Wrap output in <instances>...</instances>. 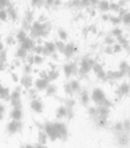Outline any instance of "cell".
<instances>
[{
	"label": "cell",
	"instance_id": "3957f363",
	"mask_svg": "<svg viewBox=\"0 0 130 148\" xmlns=\"http://www.w3.org/2000/svg\"><path fill=\"white\" fill-rule=\"evenodd\" d=\"M115 144L119 148H129L130 147V134L125 131L114 135Z\"/></svg>",
	"mask_w": 130,
	"mask_h": 148
},
{
	"label": "cell",
	"instance_id": "ffe728a7",
	"mask_svg": "<svg viewBox=\"0 0 130 148\" xmlns=\"http://www.w3.org/2000/svg\"><path fill=\"white\" fill-rule=\"evenodd\" d=\"M58 93V87L54 84H50L45 90V96L47 97H54Z\"/></svg>",
	"mask_w": 130,
	"mask_h": 148
},
{
	"label": "cell",
	"instance_id": "2e32d148",
	"mask_svg": "<svg viewBox=\"0 0 130 148\" xmlns=\"http://www.w3.org/2000/svg\"><path fill=\"white\" fill-rule=\"evenodd\" d=\"M56 118L58 121H61V120H63V119L67 118V109L62 104L56 109Z\"/></svg>",
	"mask_w": 130,
	"mask_h": 148
},
{
	"label": "cell",
	"instance_id": "7402d4cb",
	"mask_svg": "<svg viewBox=\"0 0 130 148\" xmlns=\"http://www.w3.org/2000/svg\"><path fill=\"white\" fill-rule=\"evenodd\" d=\"M75 51H76V47H75L74 45H72V43L67 45L66 47H65V49H64V53L67 58L72 57V56L75 53Z\"/></svg>",
	"mask_w": 130,
	"mask_h": 148
},
{
	"label": "cell",
	"instance_id": "d6986e66",
	"mask_svg": "<svg viewBox=\"0 0 130 148\" xmlns=\"http://www.w3.org/2000/svg\"><path fill=\"white\" fill-rule=\"evenodd\" d=\"M47 136L45 134V132L43 130H39L37 131V143L39 144H43V145H47Z\"/></svg>",
	"mask_w": 130,
	"mask_h": 148
},
{
	"label": "cell",
	"instance_id": "11a10c76",
	"mask_svg": "<svg viewBox=\"0 0 130 148\" xmlns=\"http://www.w3.org/2000/svg\"><path fill=\"white\" fill-rule=\"evenodd\" d=\"M127 76H128L129 77V78H130V66H129V69H128V71H127Z\"/></svg>",
	"mask_w": 130,
	"mask_h": 148
},
{
	"label": "cell",
	"instance_id": "e0dca14e",
	"mask_svg": "<svg viewBox=\"0 0 130 148\" xmlns=\"http://www.w3.org/2000/svg\"><path fill=\"white\" fill-rule=\"evenodd\" d=\"M110 129H111V131H112V133L114 135L123 132V131H124V130H123V122H122V121H117V122H115L114 124L111 125Z\"/></svg>",
	"mask_w": 130,
	"mask_h": 148
},
{
	"label": "cell",
	"instance_id": "603a6c76",
	"mask_svg": "<svg viewBox=\"0 0 130 148\" xmlns=\"http://www.w3.org/2000/svg\"><path fill=\"white\" fill-rule=\"evenodd\" d=\"M58 77H60V73L56 70H51V72L47 73V80L50 81V83L56 81Z\"/></svg>",
	"mask_w": 130,
	"mask_h": 148
},
{
	"label": "cell",
	"instance_id": "7dc6e473",
	"mask_svg": "<svg viewBox=\"0 0 130 148\" xmlns=\"http://www.w3.org/2000/svg\"><path fill=\"white\" fill-rule=\"evenodd\" d=\"M11 78H12V80H13L14 82H18V81H19V78H18V76L15 74V73H12V74H11Z\"/></svg>",
	"mask_w": 130,
	"mask_h": 148
},
{
	"label": "cell",
	"instance_id": "f907efd6",
	"mask_svg": "<svg viewBox=\"0 0 130 148\" xmlns=\"http://www.w3.org/2000/svg\"><path fill=\"white\" fill-rule=\"evenodd\" d=\"M113 51H114L115 53H118V51H121V47H120V45H115L114 49H113Z\"/></svg>",
	"mask_w": 130,
	"mask_h": 148
},
{
	"label": "cell",
	"instance_id": "ab89813d",
	"mask_svg": "<svg viewBox=\"0 0 130 148\" xmlns=\"http://www.w3.org/2000/svg\"><path fill=\"white\" fill-rule=\"evenodd\" d=\"M7 18V11H5L4 9L0 10V20H6Z\"/></svg>",
	"mask_w": 130,
	"mask_h": 148
},
{
	"label": "cell",
	"instance_id": "60d3db41",
	"mask_svg": "<svg viewBox=\"0 0 130 148\" xmlns=\"http://www.w3.org/2000/svg\"><path fill=\"white\" fill-rule=\"evenodd\" d=\"M58 35H60V37L62 39H66L67 37H68V34H67V32H66V31H64L63 29L58 30Z\"/></svg>",
	"mask_w": 130,
	"mask_h": 148
},
{
	"label": "cell",
	"instance_id": "1f68e13d",
	"mask_svg": "<svg viewBox=\"0 0 130 148\" xmlns=\"http://www.w3.org/2000/svg\"><path fill=\"white\" fill-rule=\"evenodd\" d=\"M6 113V107L4 104H2L0 102V121H2L4 119V116H5Z\"/></svg>",
	"mask_w": 130,
	"mask_h": 148
},
{
	"label": "cell",
	"instance_id": "ee69618b",
	"mask_svg": "<svg viewBox=\"0 0 130 148\" xmlns=\"http://www.w3.org/2000/svg\"><path fill=\"white\" fill-rule=\"evenodd\" d=\"M39 78L41 79H47V72L43 71V72L39 73Z\"/></svg>",
	"mask_w": 130,
	"mask_h": 148
},
{
	"label": "cell",
	"instance_id": "44dd1931",
	"mask_svg": "<svg viewBox=\"0 0 130 148\" xmlns=\"http://www.w3.org/2000/svg\"><path fill=\"white\" fill-rule=\"evenodd\" d=\"M70 86H71V89H72L73 93L74 94H79L80 92H81V85H80V82L77 80H72L70 81Z\"/></svg>",
	"mask_w": 130,
	"mask_h": 148
},
{
	"label": "cell",
	"instance_id": "484cf974",
	"mask_svg": "<svg viewBox=\"0 0 130 148\" xmlns=\"http://www.w3.org/2000/svg\"><path fill=\"white\" fill-rule=\"evenodd\" d=\"M64 90H65V94L67 95V97L68 98H73L74 97L75 94L73 93L72 89H71V86H70V83H66V84L64 85Z\"/></svg>",
	"mask_w": 130,
	"mask_h": 148
},
{
	"label": "cell",
	"instance_id": "4316f807",
	"mask_svg": "<svg viewBox=\"0 0 130 148\" xmlns=\"http://www.w3.org/2000/svg\"><path fill=\"white\" fill-rule=\"evenodd\" d=\"M21 47L25 49V51H28V49H30L33 47V42L29 38H26L25 40L21 43Z\"/></svg>",
	"mask_w": 130,
	"mask_h": 148
},
{
	"label": "cell",
	"instance_id": "816d5d0a",
	"mask_svg": "<svg viewBox=\"0 0 130 148\" xmlns=\"http://www.w3.org/2000/svg\"><path fill=\"white\" fill-rule=\"evenodd\" d=\"M113 33H114L115 35H118V36H120V34L122 32H121V30L120 29H118V28H117V29H114V31H113Z\"/></svg>",
	"mask_w": 130,
	"mask_h": 148
},
{
	"label": "cell",
	"instance_id": "680465c9",
	"mask_svg": "<svg viewBox=\"0 0 130 148\" xmlns=\"http://www.w3.org/2000/svg\"><path fill=\"white\" fill-rule=\"evenodd\" d=\"M0 84H1V83H0Z\"/></svg>",
	"mask_w": 130,
	"mask_h": 148
},
{
	"label": "cell",
	"instance_id": "ac0fdd59",
	"mask_svg": "<svg viewBox=\"0 0 130 148\" xmlns=\"http://www.w3.org/2000/svg\"><path fill=\"white\" fill-rule=\"evenodd\" d=\"M21 93H22V87L17 86L15 87V89L10 93V100L14 99H21ZM9 100V101H10Z\"/></svg>",
	"mask_w": 130,
	"mask_h": 148
},
{
	"label": "cell",
	"instance_id": "9f6ffc18",
	"mask_svg": "<svg viewBox=\"0 0 130 148\" xmlns=\"http://www.w3.org/2000/svg\"><path fill=\"white\" fill-rule=\"evenodd\" d=\"M47 4H51L54 2V0H47Z\"/></svg>",
	"mask_w": 130,
	"mask_h": 148
},
{
	"label": "cell",
	"instance_id": "8992f818",
	"mask_svg": "<svg viewBox=\"0 0 130 148\" xmlns=\"http://www.w3.org/2000/svg\"><path fill=\"white\" fill-rule=\"evenodd\" d=\"M95 60H92V59H84L82 60L81 62V66H80V69H79V73L83 76H86L87 74H89L91 72L92 68L94 66L95 64Z\"/></svg>",
	"mask_w": 130,
	"mask_h": 148
},
{
	"label": "cell",
	"instance_id": "d6a6232c",
	"mask_svg": "<svg viewBox=\"0 0 130 148\" xmlns=\"http://www.w3.org/2000/svg\"><path fill=\"white\" fill-rule=\"evenodd\" d=\"M99 6H100V9L103 10V11H106V10H108L109 8H110V4H109L106 0H103V1L100 2Z\"/></svg>",
	"mask_w": 130,
	"mask_h": 148
},
{
	"label": "cell",
	"instance_id": "e575fe53",
	"mask_svg": "<svg viewBox=\"0 0 130 148\" xmlns=\"http://www.w3.org/2000/svg\"><path fill=\"white\" fill-rule=\"evenodd\" d=\"M23 72H24V75H28V76H29V74H30V73L32 72V68H31L30 64H26L25 66H24Z\"/></svg>",
	"mask_w": 130,
	"mask_h": 148
},
{
	"label": "cell",
	"instance_id": "681fc988",
	"mask_svg": "<svg viewBox=\"0 0 130 148\" xmlns=\"http://www.w3.org/2000/svg\"><path fill=\"white\" fill-rule=\"evenodd\" d=\"M34 148H47V145H43V144H39V143H36V144L33 145Z\"/></svg>",
	"mask_w": 130,
	"mask_h": 148
},
{
	"label": "cell",
	"instance_id": "f546056e",
	"mask_svg": "<svg viewBox=\"0 0 130 148\" xmlns=\"http://www.w3.org/2000/svg\"><path fill=\"white\" fill-rule=\"evenodd\" d=\"M28 98L30 99V101L31 100H33V99H36L37 98V91L35 89H29L28 91Z\"/></svg>",
	"mask_w": 130,
	"mask_h": 148
},
{
	"label": "cell",
	"instance_id": "8fae6325",
	"mask_svg": "<svg viewBox=\"0 0 130 148\" xmlns=\"http://www.w3.org/2000/svg\"><path fill=\"white\" fill-rule=\"evenodd\" d=\"M33 84H34V89L36 90L37 92H41V91H45L51 83H50V81L47 80V79L39 78V79H37Z\"/></svg>",
	"mask_w": 130,
	"mask_h": 148
},
{
	"label": "cell",
	"instance_id": "d590c367",
	"mask_svg": "<svg viewBox=\"0 0 130 148\" xmlns=\"http://www.w3.org/2000/svg\"><path fill=\"white\" fill-rule=\"evenodd\" d=\"M43 62V58L41 57L39 55H35L34 56V64H41Z\"/></svg>",
	"mask_w": 130,
	"mask_h": 148
},
{
	"label": "cell",
	"instance_id": "6f0895ef",
	"mask_svg": "<svg viewBox=\"0 0 130 148\" xmlns=\"http://www.w3.org/2000/svg\"><path fill=\"white\" fill-rule=\"evenodd\" d=\"M129 86H130V84H129Z\"/></svg>",
	"mask_w": 130,
	"mask_h": 148
},
{
	"label": "cell",
	"instance_id": "5b68a950",
	"mask_svg": "<svg viewBox=\"0 0 130 148\" xmlns=\"http://www.w3.org/2000/svg\"><path fill=\"white\" fill-rule=\"evenodd\" d=\"M56 129L58 133V140L61 141H67L69 138V128L68 125L63 121H56Z\"/></svg>",
	"mask_w": 130,
	"mask_h": 148
},
{
	"label": "cell",
	"instance_id": "83f0119b",
	"mask_svg": "<svg viewBox=\"0 0 130 148\" xmlns=\"http://www.w3.org/2000/svg\"><path fill=\"white\" fill-rule=\"evenodd\" d=\"M122 122H123V130L126 133H129L130 134V119L128 118L124 119Z\"/></svg>",
	"mask_w": 130,
	"mask_h": 148
},
{
	"label": "cell",
	"instance_id": "cb8c5ba5",
	"mask_svg": "<svg viewBox=\"0 0 130 148\" xmlns=\"http://www.w3.org/2000/svg\"><path fill=\"white\" fill-rule=\"evenodd\" d=\"M10 105H11L12 109H22V100L21 99H14L10 100Z\"/></svg>",
	"mask_w": 130,
	"mask_h": 148
},
{
	"label": "cell",
	"instance_id": "836d02e7",
	"mask_svg": "<svg viewBox=\"0 0 130 148\" xmlns=\"http://www.w3.org/2000/svg\"><path fill=\"white\" fill-rule=\"evenodd\" d=\"M27 38L26 37V34H25V32L24 31H20V32H18V34H17V39L20 41V42H23L24 40Z\"/></svg>",
	"mask_w": 130,
	"mask_h": 148
},
{
	"label": "cell",
	"instance_id": "d4e9b609",
	"mask_svg": "<svg viewBox=\"0 0 130 148\" xmlns=\"http://www.w3.org/2000/svg\"><path fill=\"white\" fill-rule=\"evenodd\" d=\"M87 113L89 117L91 118V120H93L94 118L97 117V107L96 106H89L87 108Z\"/></svg>",
	"mask_w": 130,
	"mask_h": 148
},
{
	"label": "cell",
	"instance_id": "f6af8a7d",
	"mask_svg": "<svg viewBox=\"0 0 130 148\" xmlns=\"http://www.w3.org/2000/svg\"><path fill=\"white\" fill-rule=\"evenodd\" d=\"M20 148H34V146L29 143H25V144H20Z\"/></svg>",
	"mask_w": 130,
	"mask_h": 148
},
{
	"label": "cell",
	"instance_id": "c3c4849f",
	"mask_svg": "<svg viewBox=\"0 0 130 148\" xmlns=\"http://www.w3.org/2000/svg\"><path fill=\"white\" fill-rule=\"evenodd\" d=\"M6 70V62H0V71H5Z\"/></svg>",
	"mask_w": 130,
	"mask_h": 148
},
{
	"label": "cell",
	"instance_id": "4fadbf2b",
	"mask_svg": "<svg viewBox=\"0 0 130 148\" xmlns=\"http://www.w3.org/2000/svg\"><path fill=\"white\" fill-rule=\"evenodd\" d=\"M10 120L22 121L23 119V110L22 109H12L9 113Z\"/></svg>",
	"mask_w": 130,
	"mask_h": 148
},
{
	"label": "cell",
	"instance_id": "7a4b0ae2",
	"mask_svg": "<svg viewBox=\"0 0 130 148\" xmlns=\"http://www.w3.org/2000/svg\"><path fill=\"white\" fill-rule=\"evenodd\" d=\"M22 130H23V122L22 121L10 120L6 124L5 132L8 136H13L17 133H22Z\"/></svg>",
	"mask_w": 130,
	"mask_h": 148
},
{
	"label": "cell",
	"instance_id": "9c48e42d",
	"mask_svg": "<svg viewBox=\"0 0 130 148\" xmlns=\"http://www.w3.org/2000/svg\"><path fill=\"white\" fill-rule=\"evenodd\" d=\"M79 101L83 107L88 108L90 106V102H91V96L90 93L87 90H81L79 93Z\"/></svg>",
	"mask_w": 130,
	"mask_h": 148
},
{
	"label": "cell",
	"instance_id": "db71d44e",
	"mask_svg": "<svg viewBox=\"0 0 130 148\" xmlns=\"http://www.w3.org/2000/svg\"><path fill=\"white\" fill-rule=\"evenodd\" d=\"M98 2V0H90V3H92V4H96Z\"/></svg>",
	"mask_w": 130,
	"mask_h": 148
},
{
	"label": "cell",
	"instance_id": "5bb4252c",
	"mask_svg": "<svg viewBox=\"0 0 130 148\" xmlns=\"http://www.w3.org/2000/svg\"><path fill=\"white\" fill-rule=\"evenodd\" d=\"M10 89L8 87H4L2 84H0V100L8 102L10 100Z\"/></svg>",
	"mask_w": 130,
	"mask_h": 148
},
{
	"label": "cell",
	"instance_id": "30bf717a",
	"mask_svg": "<svg viewBox=\"0 0 130 148\" xmlns=\"http://www.w3.org/2000/svg\"><path fill=\"white\" fill-rule=\"evenodd\" d=\"M94 122V125L96 126L97 129H107L111 126L110 121L108 118H103V117H96L92 120Z\"/></svg>",
	"mask_w": 130,
	"mask_h": 148
},
{
	"label": "cell",
	"instance_id": "7bdbcfd3",
	"mask_svg": "<svg viewBox=\"0 0 130 148\" xmlns=\"http://www.w3.org/2000/svg\"><path fill=\"white\" fill-rule=\"evenodd\" d=\"M43 2V0H31V4L33 6H39Z\"/></svg>",
	"mask_w": 130,
	"mask_h": 148
},
{
	"label": "cell",
	"instance_id": "74e56055",
	"mask_svg": "<svg viewBox=\"0 0 130 148\" xmlns=\"http://www.w3.org/2000/svg\"><path fill=\"white\" fill-rule=\"evenodd\" d=\"M122 20H123V22H124L125 24H129L130 23V13H129V12H128V13H125L124 15H123Z\"/></svg>",
	"mask_w": 130,
	"mask_h": 148
},
{
	"label": "cell",
	"instance_id": "9a60e30c",
	"mask_svg": "<svg viewBox=\"0 0 130 148\" xmlns=\"http://www.w3.org/2000/svg\"><path fill=\"white\" fill-rule=\"evenodd\" d=\"M77 72V66L75 64H67L64 66V73L67 79H70L72 75H74Z\"/></svg>",
	"mask_w": 130,
	"mask_h": 148
},
{
	"label": "cell",
	"instance_id": "7c38bea8",
	"mask_svg": "<svg viewBox=\"0 0 130 148\" xmlns=\"http://www.w3.org/2000/svg\"><path fill=\"white\" fill-rule=\"evenodd\" d=\"M20 86L23 87L26 91H28L29 89H31V87L33 86V80L30 76L28 75H24L20 79Z\"/></svg>",
	"mask_w": 130,
	"mask_h": 148
},
{
	"label": "cell",
	"instance_id": "8d00e7d4",
	"mask_svg": "<svg viewBox=\"0 0 130 148\" xmlns=\"http://www.w3.org/2000/svg\"><path fill=\"white\" fill-rule=\"evenodd\" d=\"M56 47H58L60 51L64 53V49H65V47H66V45H64L62 41H58V42H56Z\"/></svg>",
	"mask_w": 130,
	"mask_h": 148
},
{
	"label": "cell",
	"instance_id": "f5cc1de1",
	"mask_svg": "<svg viewBox=\"0 0 130 148\" xmlns=\"http://www.w3.org/2000/svg\"><path fill=\"white\" fill-rule=\"evenodd\" d=\"M117 6H118V5H117V4H111V6H110V8H111V9H118V7H117Z\"/></svg>",
	"mask_w": 130,
	"mask_h": 148
},
{
	"label": "cell",
	"instance_id": "52a82bcc",
	"mask_svg": "<svg viewBox=\"0 0 130 148\" xmlns=\"http://www.w3.org/2000/svg\"><path fill=\"white\" fill-rule=\"evenodd\" d=\"M30 109L35 114H43L45 111V103L41 98L37 97L30 101Z\"/></svg>",
	"mask_w": 130,
	"mask_h": 148
},
{
	"label": "cell",
	"instance_id": "6da1fadb",
	"mask_svg": "<svg viewBox=\"0 0 130 148\" xmlns=\"http://www.w3.org/2000/svg\"><path fill=\"white\" fill-rule=\"evenodd\" d=\"M43 124H45L43 131L47 134V138L52 142L58 140V129H56V121H45V122H43Z\"/></svg>",
	"mask_w": 130,
	"mask_h": 148
},
{
	"label": "cell",
	"instance_id": "f1b7e54d",
	"mask_svg": "<svg viewBox=\"0 0 130 148\" xmlns=\"http://www.w3.org/2000/svg\"><path fill=\"white\" fill-rule=\"evenodd\" d=\"M32 122H33V125L36 127L37 131L43 130V129H45V124H43V122H39V121H37L36 119H34V118H32Z\"/></svg>",
	"mask_w": 130,
	"mask_h": 148
},
{
	"label": "cell",
	"instance_id": "bcb514c9",
	"mask_svg": "<svg viewBox=\"0 0 130 148\" xmlns=\"http://www.w3.org/2000/svg\"><path fill=\"white\" fill-rule=\"evenodd\" d=\"M111 21L113 23H119L121 21V18L120 17H111Z\"/></svg>",
	"mask_w": 130,
	"mask_h": 148
},
{
	"label": "cell",
	"instance_id": "b9f144b4",
	"mask_svg": "<svg viewBox=\"0 0 130 148\" xmlns=\"http://www.w3.org/2000/svg\"><path fill=\"white\" fill-rule=\"evenodd\" d=\"M7 5H8V0H0V10H2Z\"/></svg>",
	"mask_w": 130,
	"mask_h": 148
},
{
	"label": "cell",
	"instance_id": "f35d334b",
	"mask_svg": "<svg viewBox=\"0 0 130 148\" xmlns=\"http://www.w3.org/2000/svg\"><path fill=\"white\" fill-rule=\"evenodd\" d=\"M0 62H6V51L5 49L0 51Z\"/></svg>",
	"mask_w": 130,
	"mask_h": 148
},
{
	"label": "cell",
	"instance_id": "ba28073f",
	"mask_svg": "<svg viewBox=\"0 0 130 148\" xmlns=\"http://www.w3.org/2000/svg\"><path fill=\"white\" fill-rule=\"evenodd\" d=\"M129 93H130V86L127 82H123L122 84L117 88L116 91H115V94H116L117 98H118L119 100L122 99L125 96H127Z\"/></svg>",
	"mask_w": 130,
	"mask_h": 148
},
{
	"label": "cell",
	"instance_id": "277c9868",
	"mask_svg": "<svg viewBox=\"0 0 130 148\" xmlns=\"http://www.w3.org/2000/svg\"><path fill=\"white\" fill-rule=\"evenodd\" d=\"M107 99L105 92L101 88H94L91 93V101L95 104V106H101L103 102Z\"/></svg>",
	"mask_w": 130,
	"mask_h": 148
},
{
	"label": "cell",
	"instance_id": "4dcf8cb0",
	"mask_svg": "<svg viewBox=\"0 0 130 148\" xmlns=\"http://www.w3.org/2000/svg\"><path fill=\"white\" fill-rule=\"evenodd\" d=\"M26 53H27V51H25L24 49H22V47H19L17 53H16V57L20 58V59H23V58L26 57Z\"/></svg>",
	"mask_w": 130,
	"mask_h": 148
}]
</instances>
